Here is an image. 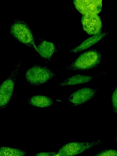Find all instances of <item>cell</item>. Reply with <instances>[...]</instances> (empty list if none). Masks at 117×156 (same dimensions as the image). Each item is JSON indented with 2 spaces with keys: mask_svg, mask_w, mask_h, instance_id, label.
Here are the masks:
<instances>
[{
  "mask_svg": "<svg viewBox=\"0 0 117 156\" xmlns=\"http://www.w3.org/2000/svg\"><path fill=\"white\" fill-rule=\"evenodd\" d=\"M94 156H117V150L106 149L98 152Z\"/></svg>",
  "mask_w": 117,
  "mask_h": 156,
  "instance_id": "obj_14",
  "label": "cell"
},
{
  "mask_svg": "<svg viewBox=\"0 0 117 156\" xmlns=\"http://www.w3.org/2000/svg\"><path fill=\"white\" fill-rule=\"evenodd\" d=\"M36 51L43 58L50 60L54 53L56 51L55 47L53 43L45 40L42 41L36 46Z\"/></svg>",
  "mask_w": 117,
  "mask_h": 156,
  "instance_id": "obj_10",
  "label": "cell"
},
{
  "mask_svg": "<svg viewBox=\"0 0 117 156\" xmlns=\"http://www.w3.org/2000/svg\"><path fill=\"white\" fill-rule=\"evenodd\" d=\"M101 140L83 142H71L62 146L57 153L58 156H72L103 143Z\"/></svg>",
  "mask_w": 117,
  "mask_h": 156,
  "instance_id": "obj_5",
  "label": "cell"
},
{
  "mask_svg": "<svg viewBox=\"0 0 117 156\" xmlns=\"http://www.w3.org/2000/svg\"><path fill=\"white\" fill-rule=\"evenodd\" d=\"M20 63H18L9 77L1 84L0 90V110L5 108L12 95Z\"/></svg>",
  "mask_w": 117,
  "mask_h": 156,
  "instance_id": "obj_4",
  "label": "cell"
},
{
  "mask_svg": "<svg viewBox=\"0 0 117 156\" xmlns=\"http://www.w3.org/2000/svg\"><path fill=\"white\" fill-rule=\"evenodd\" d=\"M26 152L21 149L8 147H1L0 156H24Z\"/></svg>",
  "mask_w": 117,
  "mask_h": 156,
  "instance_id": "obj_13",
  "label": "cell"
},
{
  "mask_svg": "<svg viewBox=\"0 0 117 156\" xmlns=\"http://www.w3.org/2000/svg\"><path fill=\"white\" fill-rule=\"evenodd\" d=\"M9 32L18 41L28 46L33 48L36 51L32 32L28 25L24 21L16 20L11 25Z\"/></svg>",
  "mask_w": 117,
  "mask_h": 156,
  "instance_id": "obj_3",
  "label": "cell"
},
{
  "mask_svg": "<svg viewBox=\"0 0 117 156\" xmlns=\"http://www.w3.org/2000/svg\"><path fill=\"white\" fill-rule=\"evenodd\" d=\"M101 0H75L73 4L76 9L83 15L98 14L102 9Z\"/></svg>",
  "mask_w": 117,
  "mask_h": 156,
  "instance_id": "obj_6",
  "label": "cell"
},
{
  "mask_svg": "<svg viewBox=\"0 0 117 156\" xmlns=\"http://www.w3.org/2000/svg\"><path fill=\"white\" fill-rule=\"evenodd\" d=\"M27 103L39 108L49 107L53 104L52 99L46 96L36 95L30 97L27 99Z\"/></svg>",
  "mask_w": 117,
  "mask_h": 156,
  "instance_id": "obj_12",
  "label": "cell"
},
{
  "mask_svg": "<svg viewBox=\"0 0 117 156\" xmlns=\"http://www.w3.org/2000/svg\"><path fill=\"white\" fill-rule=\"evenodd\" d=\"M81 21L84 30L88 34L94 35L101 33L102 23L98 14L83 15Z\"/></svg>",
  "mask_w": 117,
  "mask_h": 156,
  "instance_id": "obj_8",
  "label": "cell"
},
{
  "mask_svg": "<svg viewBox=\"0 0 117 156\" xmlns=\"http://www.w3.org/2000/svg\"><path fill=\"white\" fill-rule=\"evenodd\" d=\"M116 142H117V133L116 134Z\"/></svg>",
  "mask_w": 117,
  "mask_h": 156,
  "instance_id": "obj_17",
  "label": "cell"
},
{
  "mask_svg": "<svg viewBox=\"0 0 117 156\" xmlns=\"http://www.w3.org/2000/svg\"><path fill=\"white\" fill-rule=\"evenodd\" d=\"M101 59L99 51L90 49L80 55L66 69L81 71L89 70L97 66Z\"/></svg>",
  "mask_w": 117,
  "mask_h": 156,
  "instance_id": "obj_1",
  "label": "cell"
},
{
  "mask_svg": "<svg viewBox=\"0 0 117 156\" xmlns=\"http://www.w3.org/2000/svg\"><path fill=\"white\" fill-rule=\"evenodd\" d=\"M35 156H58L54 152H41L37 154Z\"/></svg>",
  "mask_w": 117,
  "mask_h": 156,
  "instance_id": "obj_16",
  "label": "cell"
},
{
  "mask_svg": "<svg viewBox=\"0 0 117 156\" xmlns=\"http://www.w3.org/2000/svg\"><path fill=\"white\" fill-rule=\"evenodd\" d=\"M96 76L84 75L77 74L72 76L58 83L57 86H62L66 85H76L83 83H88L93 78L97 77Z\"/></svg>",
  "mask_w": 117,
  "mask_h": 156,
  "instance_id": "obj_11",
  "label": "cell"
},
{
  "mask_svg": "<svg viewBox=\"0 0 117 156\" xmlns=\"http://www.w3.org/2000/svg\"><path fill=\"white\" fill-rule=\"evenodd\" d=\"M98 88L89 87L80 89L73 93L68 101L73 106H78L87 102L96 94Z\"/></svg>",
  "mask_w": 117,
  "mask_h": 156,
  "instance_id": "obj_7",
  "label": "cell"
},
{
  "mask_svg": "<svg viewBox=\"0 0 117 156\" xmlns=\"http://www.w3.org/2000/svg\"><path fill=\"white\" fill-rule=\"evenodd\" d=\"M111 100L112 109L117 115V86L112 93Z\"/></svg>",
  "mask_w": 117,
  "mask_h": 156,
  "instance_id": "obj_15",
  "label": "cell"
},
{
  "mask_svg": "<svg viewBox=\"0 0 117 156\" xmlns=\"http://www.w3.org/2000/svg\"><path fill=\"white\" fill-rule=\"evenodd\" d=\"M56 76V74L47 67L36 65L27 71L25 78L28 84L34 87L45 83Z\"/></svg>",
  "mask_w": 117,
  "mask_h": 156,
  "instance_id": "obj_2",
  "label": "cell"
},
{
  "mask_svg": "<svg viewBox=\"0 0 117 156\" xmlns=\"http://www.w3.org/2000/svg\"><path fill=\"white\" fill-rule=\"evenodd\" d=\"M108 34L107 32H103L94 35L83 41L79 45L70 51V52L77 54L84 51L101 40Z\"/></svg>",
  "mask_w": 117,
  "mask_h": 156,
  "instance_id": "obj_9",
  "label": "cell"
}]
</instances>
